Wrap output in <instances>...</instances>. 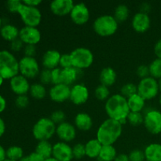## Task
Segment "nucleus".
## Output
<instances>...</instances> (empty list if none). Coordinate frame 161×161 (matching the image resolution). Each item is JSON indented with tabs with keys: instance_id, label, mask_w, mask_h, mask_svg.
<instances>
[{
	"instance_id": "obj_1",
	"label": "nucleus",
	"mask_w": 161,
	"mask_h": 161,
	"mask_svg": "<svg viewBox=\"0 0 161 161\" xmlns=\"http://www.w3.org/2000/svg\"><path fill=\"white\" fill-rule=\"evenodd\" d=\"M122 131L123 125L119 121L108 118L99 126L96 138L102 146H113L120 138Z\"/></svg>"
},
{
	"instance_id": "obj_2",
	"label": "nucleus",
	"mask_w": 161,
	"mask_h": 161,
	"mask_svg": "<svg viewBox=\"0 0 161 161\" xmlns=\"http://www.w3.org/2000/svg\"><path fill=\"white\" fill-rule=\"evenodd\" d=\"M105 109L108 118L116 121L127 119L130 113L127 99L120 94H113L105 102Z\"/></svg>"
},
{
	"instance_id": "obj_3",
	"label": "nucleus",
	"mask_w": 161,
	"mask_h": 161,
	"mask_svg": "<svg viewBox=\"0 0 161 161\" xmlns=\"http://www.w3.org/2000/svg\"><path fill=\"white\" fill-rule=\"evenodd\" d=\"M20 74L19 61L12 52L0 50V75L4 80H11Z\"/></svg>"
},
{
	"instance_id": "obj_4",
	"label": "nucleus",
	"mask_w": 161,
	"mask_h": 161,
	"mask_svg": "<svg viewBox=\"0 0 161 161\" xmlns=\"http://www.w3.org/2000/svg\"><path fill=\"white\" fill-rule=\"evenodd\" d=\"M119 23L113 15H102L95 19L93 28L97 35L102 37H108L117 31Z\"/></svg>"
},
{
	"instance_id": "obj_5",
	"label": "nucleus",
	"mask_w": 161,
	"mask_h": 161,
	"mask_svg": "<svg viewBox=\"0 0 161 161\" xmlns=\"http://www.w3.org/2000/svg\"><path fill=\"white\" fill-rule=\"evenodd\" d=\"M57 125L50 117H42L38 119L32 127V135L37 141H49L56 135Z\"/></svg>"
},
{
	"instance_id": "obj_6",
	"label": "nucleus",
	"mask_w": 161,
	"mask_h": 161,
	"mask_svg": "<svg viewBox=\"0 0 161 161\" xmlns=\"http://www.w3.org/2000/svg\"><path fill=\"white\" fill-rule=\"evenodd\" d=\"M72 58V67L83 70L91 67L94 63V57L90 49L86 47H78L72 50L70 53Z\"/></svg>"
},
{
	"instance_id": "obj_7",
	"label": "nucleus",
	"mask_w": 161,
	"mask_h": 161,
	"mask_svg": "<svg viewBox=\"0 0 161 161\" xmlns=\"http://www.w3.org/2000/svg\"><path fill=\"white\" fill-rule=\"evenodd\" d=\"M17 14L20 16L25 26L38 28L42 21V14L38 7L28 6L22 3Z\"/></svg>"
},
{
	"instance_id": "obj_8",
	"label": "nucleus",
	"mask_w": 161,
	"mask_h": 161,
	"mask_svg": "<svg viewBox=\"0 0 161 161\" xmlns=\"http://www.w3.org/2000/svg\"><path fill=\"white\" fill-rule=\"evenodd\" d=\"M160 92L158 81L149 76L140 80L138 84V94L146 101L151 100L157 97Z\"/></svg>"
},
{
	"instance_id": "obj_9",
	"label": "nucleus",
	"mask_w": 161,
	"mask_h": 161,
	"mask_svg": "<svg viewBox=\"0 0 161 161\" xmlns=\"http://www.w3.org/2000/svg\"><path fill=\"white\" fill-rule=\"evenodd\" d=\"M19 71L20 75L28 80L37 77L41 70L36 58L24 56L19 60Z\"/></svg>"
},
{
	"instance_id": "obj_10",
	"label": "nucleus",
	"mask_w": 161,
	"mask_h": 161,
	"mask_svg": "<svg viewBox=\"0 0 161 161\" xmlns=\"http://www.w3.org/2000/svg\"><path fill=\"white\" fill-rule=\"evenodd\" d=\"M144 124L146 130L152 135L161 133V112L151 109L144 115Z\"/></svg>"
},
{
	"instance_id": "obj_11",
	"label": "nucleus",
	"mask_w": 161,
	"mask_h": 161,
	"mask_svg": "<svg viewBox=\"0 0 161 161\" xmlns=\"http://www.w3.org/2000/svg\"><path fill=\"white\" fill-rule=\"evenodd\" d=\"M69 16L74 24L77 25H83L89 20L90 10L85 3H76L74 5Z\"/></svg>"
},
{
	"instance_id": "obj_12",
	"label": "nucleus",
	"mask_w": 161,
	"mask_h": 161,
	"mask_svg": "<svg viewBox=\"0 0 161 161\" xmlns=\"http://www.w3.org/2000/svg\"><path fill=\"white\" fill-rule=\"evenodd\" d=\"M89 90L85 85L76 83L71 87L69 100L75 105H81L86 103L89 99Z\"/></svg>"
},
{
	"instance_id": "obj_13",
	"label": "nucleus",
	"mask_w": 161,
	"mask_h": 161,
	"mask_svg": "<svg viewBox=\"0 0 161 161\" xmlns=\"http://www.w3.org/2000/svg\"><path fill=\"white\" fill-rule=\"evenodd\" d=\"M41 32L38 28L25 26L20 29L19 39L25 45H37L41 40Z\"/></svg>"
},
{
	"instance_id": "obj_14",
	"label": "nucleus",
	"mask_w": 161,
	"mask_h": 161,
	"mask_svg": "<svg viewBox=\"0 0 161 161\" xmlns=\"http://www.w3.org/2000/svg\"><path fill=\"white\" fill-rule=\"evenodd\" d=\"M52 157L58 161H72L74 159L72 147L69 146V143L58 142L53 145Z\"/></svg>"
},
{
	"instance_id": "obj_15",
	"label": "nucleus",
	"mask_w": 161,
	"mask_h": 161,
	"mask_svg": "<svg viewBox=\"0 0 161 161\" xmlns=\"http://www.w3.org/2000/svg\"><path fill=\"white\" fill-rule=\"evenodd\" d=\"M71 87L63 83L53 85L49 91V96L53 102L56 103H63L69 100Z\"/></svg>"
},
{
	"instance_id": "obj_16",
	"label": "nucleus",
	"mask_w": 161,
	"mask_h": 161,
	"mask_svg": "<svg viewBox=\"0 0 161 161\" xmlns=\"http://www.w3.org/2000/svg\"><path fill=\"white\" fill-rule=\"evenodd\" d=\"M56 135L61 142L69 143L76 137V128L75 125L65 121L57 126Z\"/></svg>"
},
{
	"instance_id": "obj_17",
	"label": "nucleus",
	"mask_w": 161,
	"mask_h": 161,
	"mask_svg": "<svg viewBox=\"0 0 161 161\" xmlns=\"http://www.w3.org/2000/svg\"><path fill=\"white\" fill-rule=\"evenodd\" d=\"M9 86L13 92L17 96L25 95L29 93L30 85L28 80L20 74L16 75L14 78L9 80Z\"/></svg>"
},
{
	"instance_id": "obj_18",
	"label": "nucleus",
	"mask_w": 161,
	"mask_h": 161,
	"mask_svg": "<svg viewBox=\"0 0 161 161\" xmlns=\"http://www.w3.org/2000/svg\"><path fill=\"white\" fill-rule=\"evenodd\" d=\"M133 29L138 33H145L150 28L151 19L148 14L138 12L133 16L131 20Z\"/></svg>"
},
{
	"instance_id": "obj_19",
	"label": "nucleus",
	"mask_w": 161,
	"mask_h": 161,
	"mask_svg": "<svg viewBox=\"0 0 161 161\" xmlns=\"http://www.w3.org/2000/svg\"><path fill=\"white\" fill-rule=\"evenodd\" d=\"M74 5L72 0H53L50 3V9L54 15L63 17L70 14Z\"/></svg>"
},
{
	"instance_id": "obj_20",
	"label": "nucleus",
	"mask_w": 161,
	"mask_h": 161,
	"mask_svg": "<svg viewBox=\"0 0 161 161\" xmlns=\"http://www.w3.org/2000/svg\"><path fill=\"white\" fill-rule=\"evenodd\" d=\"M61 54L57 50H48L43 53L42 58V64L44 69L53 70L59 67Z\"/></svg>"
},
{
	"instance_id": "obj_21",
	"label": "nucleus",
	"mask_w": 161,
	"mask_h": 161,
	"mask_svg": "<svg viewBox=\"0 0 161 161\" xmlns=\"http://www.w3.org/2000/svg\"><path fill=\"white\" fill-rule=\"evenodd\" d=\"M93 119L88 113H79L75 116L74 119V125L75 128L79 129L82 131H88L93 127Z\"/></svg>"
},
{
	"instance_id": "obj_22",
	"label": "nucleus",
	"mask_w": 161,
	"mask_h": 161,
	"mask_svg": "<svg viewBox=\"0 0 161 161\" xmlns=\"http://www.w3.org/2000/svg\"><path fill=\"white\" fill-rule=\"evenodd\" d=\"M116 80H117V73L114 69L111 67H105L102 69L99 75L101 84L109 87L116 83Z\"/></svg>"
},
{
	"instance_id": "obj_23",
	"label": "nucleus",
	"mask_w": 161,
	"mask_h": 161,
	"mask_svg": "<svg viewBox=\"0 0 161 161\" xmlns=\"http://www.w3.org/2000/svg\"><path fill=\"white\" fill-rule=\"evenodd\" d=\"M20 30L14 25L6 24L0 29V36L4 40L11 42L19 38Z\"/></svg>"
},
{
	"instance_id": "obj_24",
	"label": "nucleus",
	"mask_w": 161,
	"mask_h": 161,
	"mask_svg": "<svg viewBox=\"0 0 161 161\" xmlns=\"http://www.w3.org/2000/svg\"><path fill=\"white\" fill-rule=\"evenodd\" d=\"M80 72L81 70H79L74 67L62 69L61 71V83L70 86L78 80Z\"/></svg>"
},
{
	"instance_id": "obj_25",
	"label": "nucleus",
	"mask_w": 161,
	"mask_h": 161,
	"mask_svg": "<svg viewBox=\"0 0 161 161\" xmlns=\"http://www.w3.org/2000/svg\"><path fill=\"white\" fill-rule=\"evenodd\" d=\"M146 160L161 161V144L151 143L144 150Z\"/></svg>"
},
{
	"instance_id": "obj_26",
	"label": "nucleus",
	"mask_w": 161,
	"mask_h": 161,
	"mask_svg": "<svg viewBox=\"0 0 161 161\" xmlns=\"http://www.w3.org/2000/svg\"><path fill=\"white\" fill-rule=\"evenodd\" d=\"M102 145L100 142L97 139H91L88 141L85 144V149H86V157L91 159H97L101 150H102Z\"/></svg>"
},
{
	"instance_id": "obj_27",
	"label": "nucleus",
	"mask_w": 161,
	"mask_h": 161,
	"mask_svg": "<svg viewBox=\"0 0 161 161\" xmlns=\"http://www.w3.org/2000/svg\"><path fill=\"white\" fill-rule=\"evenodd\" d=\"M127 104L130 112L142 113L146 105V100L139 94H136L127 98Z\"/></svg>"
},
{
	"instance_id": "obj_28",
	"label": "nucleus",
	"mask_w": 161,
	"mask_h": 161,
	"mask_svg": "<svg viewBox=\"0 0 161 161\" xmlns=\"http://www.w3.org/2000/svg\"><path fill=\"white\" fill-rule=\"evenodd\" d=\"M35 152L43 157L45 160L52 157L53 154V145L49 141H40L38 142Z\"/></svg>"
},
{
	"instance_id": "obj_29",
	"label": "nucleus",
	"mask_w": 161,
	"mask_h": 161,
	"mask_svg": "<svg viewBox=\"0 0 161 161\" xmlns=\"http://www.w3.org/2000/svg\"><path fill=\"white\" fill-rule=\"evenodd\" d=\"M117 155L116 148L113 146H102L97 159L99 161H114Z\"/></svg>"
},
{
	"instance_id": "obj_30",
	"label": "nucleus",
	"mask_w": 161,
	"mask_h": 161,
	"mask_svg": "<svg viewBox=\"0 0 161 161\" xmlns=\"http://www.w3.org/2000/svg\"><path fill=\"white\" fill-rule=\"evenodd\" d=\"M129 15H130V10L127 5L119 4L115 9L113 17L118 23H122L128 19Z\"/></svg>"
},
{
	"instance_id": "obj_31",
	"label": "nucleus",
	"mask_w": 161,
	"mask_h": 161,
	"mask_svg": "<svg viewBox=\"0 0 161 161\" xmlns=\"http://www.w3.org/2000/svg\"><path fill=\"white\" fill-rule=\"evenodd\" d=\"M29 94L34 99L42 100L47 96V89L42 83H33L30 87Z\"/></svg>"
},
{
	"instance_id": "obj_32",
	"label": "nucleus",
	"mask_w": 161,
	"mask_h": 161,
	"mask_svg": "<svg viewBox=\"0 0 161 161\" xmlns=\"http://www.w3.org/2000/svg\"><path fill=\"white\" fill-rule=\"evenodd\" d=\"M6 159L14 161H20L25 157L23 149L17 146H13L8 148L6 150Z\"/></svg>"
},
{
	"instance_id": "obj_33",
	"label": "nucleus",
	"mask_w": 161,
	"mask_h": 161,
	"mask_svg": "<svg viewBox=\"0 0 161 161\" xmlns=\"http://www.w3.org/2000/svg\"><path fill=\"white\" fill-rule=\"evenodd\" d=\"M127 123L133 127H139L144 123V116L142 113L130 112L127 117Z\"/></svg>"
},
{
	"instance_id": "obj_34",
	"label": "nucleus",
	"mask_w": 161,
	"mask_h": 161,
	"mask_svg": "<svg viewBox=\"0 0 161 161\" xmlns=\"http://www.w3.org/2000/svg\"><path fill=\"white\" fill-rule=\"evenodd\" d=\"M150 76L156 80L161 78V59L156 58L149 65Z\"/></svg>"
},
{
	"instance_id": "obj_35",
	"label": "nucleus",
	"mask_w": 161,
	"mask_h": 161,
	"mask_svg": "<svg viewBox=\"0 0 161 161\" xmlns=\"http://www.w3.org/2000/svg\"><path fill=\"white\" fill-rule=\"evenodd\" d=\"M94 96L98 101H105L106 102L110 95V91L108 86H105L102 84H99L94 91Z\"/></svg>"
},
{
	"instance_id": "obj_36",
	"label": "nucleus",
	"mask_w": 161,
	"mask_h": 161,
	"mask_svg": "<svg viewBox=\"0 0 161 161\" xmlns=\"http://www.w3.org/2000/svg\"><path fill=\"white\" fill-rule=\"evenodd\" d=\"M136 94H138V86L133 83H126L123 85L120 89V94L127 99Z\"/></svg>"
},
{
	"instance_id": "obj_37",
	"label": "nucleus",
	"mask_w": 161,
	"mask_h": 161,
	"mask_svg": "<svg viewBox=\"0 0 161 161\" xmlns=\"http://www.w3.org/2000/svg\"><path fill=\"white\" fill-rule=\"evenodd\" d=\"M72 153L73 158L76 160H80L86 157V149H85V144L82 143H76L72 147Z\"/></svg>"
},
{
	"instance_id": "obj_38",
	"label": "nucleus",
	"mask_w": 161,
	"mask_h": 161,
	"mask_svg": "<svg viewBox=\"0 0 161 161\" xmlns=\"http://www.w3.org/2000/svg\"><path fill=\"white\" fill-rule=\"evenodd\" d=\"M50 119L58 126L59 124H62V123L65 122L66 115L62 110H56V111H53L51 113Z\"/></svg>"
},
{
	"instance_id": "obj_39",
	"label": "nucleus",
	"mask_w": 161,
	"mask_h": 161,
	"mask_svg": "<svg viewBox=\"0 0 161 161\" xmlns=\"http://www.w3.org/2000/svg\"><path fill=\"white\" fill-rule=\"evenodd\" d=\"M39 81L42 85H49L52 84V79H51V70L43 69L39 72Z\"/></svg>"
},
{
	"instance_id": "obj_40",
	"label": "nucleus",
	"mask_w": 161,
	"mask_h": 161,
	"mask_svg": "<svg viewBox=\"0 0 161 161\" xmlns=\"http://www.w3.org/2000/svg\"><path fill=\"white\" fill-rule=\"evenodd\" d=\"M128 157L130 161H145L146 157H145L144 151L142 149H136L132 150L128 154Z\"/></svg>"
},
{
	"instance_id": "obj_41",
	"label": "nucleus",
	"mask_w": 161,
	"mask_h": 161,
	"mask_svg": "<svg viewBox=\"0 0 161 161\" xmlns=\"http://www.w3.org/2000/svg\"><path fill=\"white\" fill-rule=\"evenodd\" d=\"M22 3H23L22 1H18V0H9L6 2V6L9 12L12 14H18Z\"/></svg>"
},
{
	"instance_id": "obj_42",
	"label": "nucleus",
	"mask_w": 161,
	"mask_h": 161,
	"mask_svg": "<svg viewBox=\"0 0 161 161\" xmlns=\"http://www.w3.org/2000/svg\"><path fill=\"white\" fill-rule=\"evenodd\" d=\"M29 97L27 96V94H25V95L17 96V97L15 99V105L18 108H21V109L26 108L29 105Z\"/></svg>"
},
{
	"instance_id": "obj_43",
	"label": "nucleus",
	"mask_w": 161,
	"mask_h": 161,
	"mask_svg": "<svg viewBox=\"0 0 161 161\" xmlns=\"http://www.w3.org/2000/svg\"><path fill=\"white\" fill-rule=\"evenodd\" d=\"M59 67L61 69L72 67V58H71L70 53H64V54H61V59H60Z\"/></svg>"
},
{
	"instance_id": "obj_44",
	"label": "nucleus",
	"mask_w": 161,
	"mask_h": 161,
	"mask_svg": "<svg viewBox=\"0 0 161 161\" xmlns=\"http://www.w3.org/2000/svg\"><path fill=\"white\" fill-rule=\"evenodd\" d=\"M136 74L141 80L149 77L150 76V72H149V66L146 65V64L139 65L136 69Z\"/></svg>"
},
{
	"instance_id": "obj_45",
	"label": "nucleus",
	"mask_w": 161,
	"mask_h": 161,
	"mask_svg": "<svg viewBox=\"0 0 161 161\" xmlns=\"http://www.w3.org/2000/svg\"><path fill=\"white\" fill-rule=\"evenodd\" d=\"M61 71H62V69L60 67L51 70V79L53 85L61 83Z\"/></svg>"
},
{
	"instance_id": "obj_46",
	"label": "nucleus",
	"mask_w": 161,
	"mask_h": 161,
	"mask_svg": "<svg viewBox=\"0 0 161 161\" xmlns=\"http://www.w3.org/2000/svg\"><path fill=\"white\" fill-rule=\"evenodd\" d=\"M24 54L25 57H30V58H35L37 53V49L36 45H25L23 49Z\"/></svg>"
},
{
	"instance_id": "obj_47",
	"label": "nucleus",
	"mask_w": 161,
	"mask_h": 161,
	"mask_svg": "<svg viewBox=\"0 0 161 161\" xmlns=\"http://www.w3.org/2000/svg\"><path fill=\"white\" fill-rule=\"evenodd\" d=\"M25 47V43L20 39H17L10 42V50L14 52H19L23 50Z\"/></svg>"
},
{
	"instance_id": "obj_48",
	"label": "nucleus",
	"mask_w": 161,
	"mask_h": 161,
	"mask_svg": "<svg viewBox=\"0 0 161 161\" xmlns=\"http://www.w3.org/2000/svg\"><path fill=\"white\" fill-rule=\"evenodd\" d=\"M153 50L157 58H160L161 59V39L156 42Z\"/></svg>"
},
{
	"instance_id": "obj_49",
	"label": "nucleus",
	"mask_w": 161,
	"mask_h": 161,
	"mask_svg": "<svg viewBox=\"0 0 161 161\" xmlns=\"http://www.w3.org/2000/svg\"><path fill=\"white\" fill-rule=\"evenodd\" d=\"M28 156V158H29L30 161H44L45 159L42 157H41L39 154H38L36 152H33L31 153H30Z\"/></svg>"
},
{
	"instance_id": "obj_50",
	"label": "nucleus",
	"mask_w": 161,
	"mask_h": 161,
	"mask_svg": "<svg viewBox=\"0 0 161 161\" xmlns=\"http://www.w3.org/2000/svg\"><path fill=\"white\" fill-rule=\"evenodd\" d=\"M22 2H23L24 4L28 6H32V7H38L42 3L41 0H25V1Z\"/></svg>"
},
{
	"instance_id": "obj_51",
	"label": "nucleus",
	"mask_w": 161,
	"mask_h": 161,
	"mask_svg": "<svg viewBox=\"0 0 161 161\" xmlns=\"http://www.w3.org/2000/svg\"><path fill=\"white\" fill-rule=\"evenodd\" d=\"M151 9V5L149 4L148 3H143L140 6V11L139 12L145 13V14H149V10Z\"/></svg>"
},
{
	"instance_id": "obj_52",
	"label": "nucleus",
	"mask_w": 161,
	"mask_h": 161,
	"mask_svg": "<svg viewBox=\"0 0 161 161\" xmlns=\"http://www.w3.org/2000/svg\"><path fill=\"white\" fill-rule=\"evenodd\" d=\"M6 108V100L3 95L0 94V113L5 111Z\"/></svg>"
},
{
	"instance_id": "obj_53",
	"label": "nucleus",
	"mask_w": 161,
	"mask_h": 161,
	"mask_svg": "<svg viewBox=\"0 0 161 161\" xmlns=\"http://www.w3.org/2000/svg\"><path fill=\"white\" fill-rule=\"evenodd\" d=\"M114 161H130V160H129L128 155L124 153H120L116 156Z\"/></svg>"
},
{
	"instance_id": "obj_54",
	"label": "nucleus",
	"mask_w": 161,
	"mask_h": 161,
	"mask_svg": "<svg viewBox=\"0 0 161 161\" xmlns=\"http://www.w3.org/2000/svg\"><path fill=\"white\" fill-rule=\"evenodd\" d=\"M5 131H6V124L4 120L0 117V138L4 135Z\"/></svg>"
},
{
	"instance_id": "obj_55",
	"label": "nucleus",
	"mask_w": 161,
	"mask_h": 161,
	"mask_svg": "<svg viewBox=\"0 0 161 161\" xmlns=\"http://www.w3.org/2000/svg\"><path fill=\"white\" fill-rule=\"evenodd\" d=\"M6 159V149L0 145V161H4Z\"/></svg>"
},
{
	"instance_id": "obj_56",
	"label": "nucleus",
	"mask_w": 161,
	"mask_h": 161,
	"mask_svg": "<svg viewBox=\"0 0 161 161\" xmlns=\"http://www.w3.org/2000/svg\"><path fill=\"white\" fill-rule=\"evenodd\" d=\"M20 161H30V160H29V158H28V156H25V157H24Z\"/></svg>"
},
{
	"instance_id": "obj_57",
	"label": "nucleus",
	"mask_w": 161,
	"mask_h": 161,
	"mask_svg": "<svg viewBox=\"0 0 161 161\" xmlns=\"http://www.w3.org/2000/svg\"><path fill=\"white\" fill-rule=\"evenodd\" d=\"M4 79L3 78V76H2L1 75H0V86H2V85L3 84V82H4Z\"/></svg>"
},
{
	"instance_id": "obj_58",
	"label": "nucleus",
	"mask_w": 161,
	"mask_h": 161,
	"mask_svg": "<svg viewBox=\"0 0 161 161\" xmlns=\"http://www.w3.org/2000/svg\"><path fill=\"white\" fill-rule=\"evenodd\" d=\"M44 161H58V160H57L56 159H54L53 157H50V158L47 159V160H45Z\"/></svg>"
},
{
	"instance_id": "obj_59",
	"label": "nucleus",
	"mask_w": 161,
	"mask_h": 161,
	"mask_svg": "<svg viewBox=\"0 0 161 161\" xmlns=\"http://www.w3.org/2000/svg\"><path fill=\"white\" fill-rule=\"evenodd\" d=\"M157 81H158V86H159V89H160V91L161 92V78L160 79H159L158 80H157Z\"/></svg>"
},
{
	"instance_id": "obj_60",
	"label": "nucleus",
	"mask_w": 161,
	"mask_h": 161,
	"mask_svg": "<svg viewBox=\"0 0 161 161\" xmlns=\"http://www.w3.org/2000/svg\"><path fill=\"white\" fill-rule=\"evenodd\" d=\"M3 19L1 18V17H0V29H1L2 28V27H3Z\"/></svg>"
},
{
	"instance_id": "obj_61",
	"label": "nucleus",
	"mask_w": 161,
	"mask_h": 161,
	"mask_svg": "<svg viewBox=\"0 0 161 161\" xmlns=\"http://www.w3.org/2000/svg\"><path fill=\"white\" fill-rule=\"evenodd\" d=\"M159 102H160V106H161V94H160V101H159Z\"/></svg>"
},
{
	"instance_id": "obj_62",
	"label": "nucleus",
	"mask_w": 161,
	"mask_h": 161,
	"mask_svg": "<svg viewBox=\"0 0 161 161\" xmlns=\"http://www.w3.org/2000/svg\"><path fill=\"white\" fill-rule=\"evenodd\" d=\"M4 161H14V160H9V159H6Z\"/></svg>"
},
{
	"instance_id": "obj_63",
	"label": "nucleus",
	"mask_w": 161,
	"mask_h": 161,
	"mask_svg": "<svg viewBox=\"0 0 161 161\" xmlns=\"http://www.w3.org/2000/svg\"><path fill=\"white\" fill-rule=\"evenodd\" d=\"M145 161H148V160H145Z\"/></svg>"
}]
</instances>
